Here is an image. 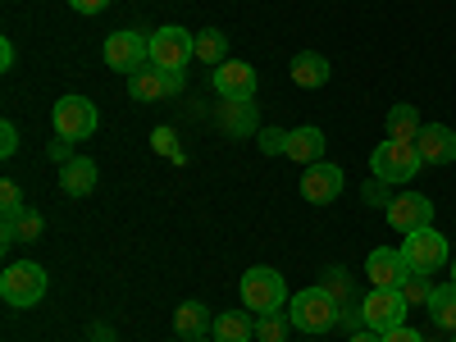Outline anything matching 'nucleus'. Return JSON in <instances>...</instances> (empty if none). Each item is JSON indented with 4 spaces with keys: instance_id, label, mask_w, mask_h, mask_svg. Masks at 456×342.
Returning a JSON list of instances; mask_svg holds the SVG:
<instances>
[{
    "instance_id": "obj_1",
    "label": "nucleus",
    "mask_w": 456,
    "mask_h": 342,
    "mask_svg": "<svg viewBox=\"0 0 456 342\" xmlns=\"http://www.w3.org/2000/svg\"><path fill=\"white\" fill-rule=\"evenodd\" d=\"M338 315H342V306H338V297H333L324 283H320V288H306V292H297V297L288 301V320H292V329L315 333V338L333 333V329H338Z\"/></svg>"
},
{
    "instance_id": "obj_2",
    "label": "nucleus",
    "mask_w": 456,
    "mask_h": 342,
    "mask_svg": "<svg viewBox=\"0 0 456 342\" xmlns=\"http://www.w3.org/2000/svg\"><path fill=\"white\" fill-rule=\"evenodd\" d=\"M238 292H242V306H247L251 315H283V306L292 301L283 274L270 270V265H256V270H247L242 283H238Z\"/></svg>"
},
{
    "instance_id": "obj_3",
    "label": "nucleus",
    "mask_w": 456,
    "mask_h": 342,
    "mask_svg": "<svg viewBox=\"0 0 456 342\" xmlns=\"http://www.w3.org/2000/svg\"><path fill=\"white\" fill-rule=\"evenodd\" d=\"M46 288H51V279H46V270L37 260H19V265H10V270L0 274V301L14 306V311L37 306V301L46 297Z\"/></svg>"
},
{
    "instance_id": "obj_4",
    "label": "nucleus",
    "mask_w": 456,
    "mask_h": 342,
    "mask_svg": "<svg viewBox=\"0 0 456 342\" xmlns=\"http://www.w3.org/2000/svg\"><path fill=\"white\" fill-rule=\"evenodd\" d=\"M425 169V160H420V151H415V142H379L374 151H370V174L379 178V183H411L415 174Z\"/></svg>"
},
{
    "instance_id": "obj_5",
    "label": "nucleus",
    "mask_w": 456,
    "mask_h": 342,
    "mask_svg": "<svg viewBox=\"0 0 456 342\" xmlns=\"http://www.w3.org/2000/svg\"><path fill=\"white\" fill-rule=\"evenodd\" d=\"M192 60H197V37L187 32V28L169 23V28H156V32H151V64H156V69L183 73Z\"/></svg>"
},
{
    "instance_id": "obj_6",
    "label": "nucleus",
    "mask_w": 456,
    "mask_h": 342,
    "mask_svg": "<svg viewBox=\"0 0 456 342\" xmlns=\"http://www.w3.org/2000/svg\"><path fill=\"white\" fill-rule=\"evenodd\" d=\"M51 124H55V137L83 142V137H92L101 128V110L87 96H60L55 110H51Z\"/></svg>"
},
{
    "instance_id": "obj_7",
    "label": "nucleus",
    "mask_w": 456,
    "mask_h": 342,
    "mask_svg": "<svg viewBox=\"0 0 456 342\" xmlns=\"http://www.w3.org/2000/svg\"><path fill=\"white\" fill-rule=\"evenodd\" d=\"M402 256H406V265H411V274H434V270H443V265L452 260L447 238L438 233L434 224H429V228H415V233H406Z\"/></svg>"
},
{
    "instance_id": "obj_8",
    "label": "nucleus",
    "mask_w": 456,
    "mask_h": 342,
    "mask_svg": "<svg viewBox=\"0 0 456 342\" xmlns=\"http://www.w3.org/2000/svg\"><path fill=\"white\" fill-rule=\"evenodd\" d=\"M105 64L114 73H124V78H133L137 69L151 64V37L133 32V28H119V32H110L105 37Z\"/></svg>"
},
{
    "instance_id": "obj_9",
    "label": "nucleus",
    "mask_w": 456,
    "mask_h": 342,
    "mask_svg": "<svg viewBox=\"0 0 456 342\" xmlns=\"http://www.w3.org/2000/svg\"><path fill=\"white\" fill-rule=\"evenodd\" d=\"M406 311H411V301L402 297V288H370V292H365V301H361L365 329H374V333L397 329V324L406 320Z\"/></svg>"
},
{
    "instance_id": "obj_10",
    "label": "nucleus",
    "mask_w": 456,
    "mask_h": 342,
    "mask_svg": "<svg viewBox=\"0 0 456 342\" xmlns=\"http://www.w3.org/2000/svg\"><path fill=\"white\" fill-rule=\"evenodd\" d=\"M256 69L247 60H224L215 73H210V87L219 92V101H251L256 96Z\"/></svg>"
},
{
    "instance_id": "obj_11",
    "label": "nucleus",
    "mask_w": 456,
    "mask_h": 342,
    "mask_svg": "<svg viewBox=\"0 0 456 342\" xmlns=\"http://www.w3.org/2000/svg\"><path fill=\"white\" fill-rule=\"evenodd\" d=\"M365 279H370V288H402L411 279V265H406L402 247H374L365 256Z\"/></svg>"
},
{
    "instance_id": "obj_12",
    "label": "nucleus",
    "mask_w": 456,
    "mask_h": 342,
    "mask_svg": "<svg viewBox=\"0 0 456 342\" xmlns=\"http://www.w3.org/2000/svg\"><path fill=\"white\" fill-rule=\"evenodd\" d=\"M388 224L397 233H415V228H429L434 224V201L425 192H402L388 201Z\"/></svg>"
},
{
    "instance_id": "obj_13",
    "label": "nucleus",
    "mask_w": 456,
    "mask_h": 342,
    "mask_svg": "<svg viewBox=\"0 0 456 342\" xmlns=\"http://www.w3.org/2000/svg\"><path fill=\"white\" fill-rule=\"evenodd\" d=\"M301 197H306L311 206H329L342 197V169L329 165V160H315L306 165V174H301Z\"/></svg>"
},
{
    "instance_id": "obj_14",
    "label": "nucleus",
    "mask_w": 456,
    "mask_h": 342,
    "mask_svg": "<svg viewBox=\"0 0 456 342\" xmlns=\"http://www.w3.org/2000/svg\"><path fill=\"white\" fill-rule=\"evenodd\" d=\"M215 124H219L228 137H256V133H260L256 101H219V105H215Z\"/></svg>"
},
{
    "instance_id": "obj_15",
    "label": "nucleus",
    "mask_w": 456,
    "mask_h": 342,
    "mask_svg": "<svg viewBox=\"0 0 456 342\" xmlns=\"http://www.w3.org/2000/svg\"><path fill=\"white\" fill-rule=\"evenodd\" d=\"M415 151H420L425 165H452L456 160V133L447 124H429V128H420V137H415Z\"/></svg>"
},
{
    "instance_id": "obj_16",
    "label": "nucleus",
    "mask_w": 456,
    "mask_h": 342,
    "mask_svg": "<svg viewBox=\"0 0 456 342\" xmlns=\"http://www.w3.org/2000/svg\"><path fill=\"white\" fill-rule=\"evenodd\" d=\"M324 133L315 128V124H301V128H292L288 137H283V156L288 160H297V165H315V160H324Z\"/></svg>"
},
{
    "instance_id": "obj_17",
    "label": "nucleus",
    "mask_w": 456,
    "mask_h": 342,
    "mask_svg": "<svg viewBox=\"0 0 456 342\" xmlns=\"http://www.w3.org/2000/svg\"><path fill=\"white\" fill-rule=\"evenodd\" d=\"M128 96H133L137 105H156V101H169V96H174V92H169V73H165V69H156V64L137 69L133 78H128Z\"/></svg>"
},
{
    "instance_id": "obj_18",
    "label": "nucleus",
    "mask_w": 456,
    "mask_h": 342,
    "mask_svg": "<svg viewBox=\"0 0 456 342\" xmlns=\"http://www.w3.org/2000/svg\"><path fill=\"white\" fill-rule=\"evenodd\" d=\"M96 160H87V156H73V160H64L60 165V192L64 197H92L96 192Z\"/></svg>"
},
{
    "instance_id": "obj_19",
    "label": "nucleus",
    "mask_w": 456,
    "mask_h": 342,
    "mask_svg": "<svg viewBox=\"0 0 456 342\" xmlns=\"http://www.w3.org/2000/svg\"><path fill=\"white\" fill-rule=\"evenodd\" d=\"M288 73H292V83L297 87H306V92H315V87H324L329 83V60L320 55V51H301V55H292V64H288Z\"/></svg>"
},
{
    "instance_id": "obj_20",
    "label": "nucleus",
    "mask_w": 456,
    "mask_h": 342,
    "mask_svg": "<svg viewBox=\"0 0 456 342\" xmlns=\"http://www.w3.org/2000/svg\"><path fill=\"white\" fill-rule=\"evenodd\" d=\"M215 329V315L201 306V301H183V306L174 311V333L187 338V342H197V338H210Z\"/></svg>"
},
{
    "instance_id": "obj_21",
    "label": "nucleus",
    "mask_w": 456,
    "mask_h": 342,
    "mask_svg": "<svg viewBox=\"0 0 456 342\" xmlns=\"http://www.w3.org/2000/svg\"><path fill=\"white\" fill-rule=\"evenodd\" d=\"M42 228H46L42 215H37V210H23L19 219L0 224V251H10L14 242H37V238H42Z\"/></svg>"
},
{
    "instance_id": "obj_22",
    "label": "nucleus",
    "mask_w": 456,
    "mask_h": 342,
    "mask_svg": "<svg viewBox=\"0 0 456 342\" xmlns=\"http://www.w3.org/2000/svg\"><path fill=\"white\" fill-rule=\"evenodd\" d=\"M251 311H224V315H215V329H210V338L215 342H251L256 338V320H247Z\"/></svg>"
},
{
    "instance_id": "obj_23",
    "label": "nucleus",
    "mask_w": 456,
    "mask_h": 342,
    "mask_svg": "<svg viewBox=\"0 0 456 342\" xmlns=\"http://www.w3.org/2000/svg\"><path fill=\"white\" fill-rule=\"evenodd\" d=\"M420 110H415V105H393L388 110V137L393 142H415V137H420Z\"/></svg>"
},
{
    "instance_id": "obj_24",
    "label": "nucleus",
    "mask_w": 456,
    "mask_h": 342,
    "mask_svg": "<svg viewBox=\"0 0 456 342\" xmlns=\"http://www.w3.org/2000/svg\"><path fill=\"white\" fill-rule=\"evenodd\" d=\"M429 320L438 324V329H456V283H438L434 288V297H429Z\"/></svg>"
},
{
    "instance_id": "obj_25",
    "label": "nucleus",
    "mask_w": 456,
    "mask_h": 342,
    "mask_svg": "<svg viewBox=\"0 0 456 342\" xmlns=\"http://www.w3.org/2000/svg\"><path fill=\"white\" fill-rule=\"evenodd\" d=\"M197 60H201V64H215V69L228 60V37H224L219 28L197 32Z\"/></svg>"
},
{
    "instance_id": "obj_26",
    "label": "nucleus",
    "mask_w": 456,
    "mask_h": 342,
    "mask_svg": "<svg viewBox=\"0 0 456 342\" xmlns=\"http://www.w3.org/2000/svg\"><path fill=\"white\" fill-rule=\"evenodd\" d=\"M151 146H156V156H165V160H174V165L187 160V156H183V142H178V133H174L169 124H160L156 133H151Z\"/></svg>"
},
{
    "instance_id": "obj_27",
    "label": "nucleus",
    "mask_w": 456,
    "mask_h": 342,
    "mask_svg": "<svg viewBox=\"0 0 456 342\" xmlns=\"http://www.w3.org/2000/svg\"><path fill=\"white\" fill-rule=\"evenodd\" d=\"M28 206H23V192H19V183L14 178H5L0 183V224H10V219H19Z\"/></svg>"
},
{
    "instance_id": "obj_28",
    "label": "nucleus",
    "mask_w": 456,
    "mask_h": 342,
    "mask_svg": "<svg viewBox=\"0 0 456 342\" xmlns=\"http://www.w3.org/2000/svg\"><path fill=\"white\" fill-rule=\"evenodd\" d=\"M288 324L283 315H256V342H288Z\"/></svg>"
},
{
    "instance_id": "obj_29",
    "label": "nucleus",
    "mask_w": 456,
    "mask_h": 342,
    "mask_svg": "<svg viewBox=\"0 0 456 342\" xmlns=\"http://www.w3.org/2000/svg\"><path fill=\"white\" fill-rule=\"evenodd\" d=\"M324 288L338 297V306H352V274L342 270V265H333V270L324 274Z\"/></svg>"
},
{
    "instance_id": "obj_30",
    "label": "nucleus",
    "mask_w": 456,
    "mask_h": 342,
    "mask_svg": "<svg viewBox=\"0 0 456 342\" xmlns=\"http://www.w3.org/2000/svg\"><path fill=\"white\" fill-rule=\"evenodd\" d=\"M402 297L411 301V306H429V297H434V288H429V274H411V279L402 283Z\"/></svg>"
},
{
    "instance_id": "obj_31",
    "label": "nucleus",
    "mask_w": 456,
    "mask_h": 342,
    "mask_svg": "<svg viewBox=\"0 0 456 342\" xmlns=\"http://www.w3.org/2000/svg\"><path fill=\"white\" fill-rule=\"evenodd\" d=\"M338 329L352 338V333H361V329H365V315H361L356 306H342V315H338Z\"/></svg>"
},
{
    "instance_id": "obj_32",
    "label": "nucleus",
    "mask_w": 456,
    "mask_h": 342,
    "mask_svg": "<svg viewBox=\"0 0 456 342\" xmlns=\"http://www.w3.org/2000/svg\"><path fill=\"white\" fill-rule=\"evenodd\" d=\"M14 151H19V128H14V124L5 119V124H0V156H5V160H10V156H14Z\"/></svg>"
},
{
    "instance_id": "obj_33",
    "label": "nucleus",
    "mask_w": 456,
    "mask_h": 342,
    "mask_svg": "<svg viewBox=\"0 0 456 342\" xmlns=\"http://www.w3.org/2000/svg\"><path fill=\"white\" fill-rule=\"evenodd\" d=\"M384 342H425V333H415V329H406V324H397V329H388V333H379Z\"/></svg>"
},
{
    "instance_id": "obj_34",
    "label": "nucleus",
    "mask_w": 456,
    "mask_h": 342,
    "mask_svg": "<svg viewBox=\"0 0 456 342\" xmlns=\"http://www.w3.org/2000/svg\"><path fill=\"white\" fill-rule=\"evenodd\" d=\"M365 201H374V206H384V210H388V201H393V197H384V183L374 178V183L365 187Z\"/></svg>"
},
{
    "instance_id": "obj_35",
    "label": "nucleus",
    "mask_w": 456,
    "mask_h": 342,
    "mask_svg": "<svg viewBox=\"0 0 456 342\" xmlns=\"http://www.w3.org/2000/svg\"><path fill=\"white\" fill-rule=\"evenodd\" d=\"M69 5L78 10V14H101V10L110 5V0H69Z\"/></svg>"
},
{
    "instance_id": "obj_36",
    "label": "nucleus",
    "mask_w": 456,
    "mask_h": 342,
    "mask_svg": "<svg viewBox=\"0 0 456 342\" xmlns=\"http://www.w3.org/2000/svg\"><path fill=\"white\" fill-rule=\"evenodd\" d=\"M0 69H14V42H10V37L0 42Z\"/></svg>"
},
{
    "instance_id": "obj_37",
    "label": "nucleus",
    "mask_w": 456,
    "mask_h": 342,
    "mask_svg": "<svg viewBox=\"0 0 456 342\" xmlns=\"http://www.w3.org/2000/svg\"><path fill=\"white\" fill-rule=\"evenodd\" d=\"M260 137H265V151H283V137L288 133H260Z\"/></svg>"
},
{
    "instance_id": "obj_38",
    "label": "nucleus",
    "mask_w": 456,
    "mask_h": 342,
    "mask_svg": "<svg viewBox=\"0 0 456 342\" xmlns=\"http://www.w3.org/2000/svg\"><path fill=\"white\" fill-rule=\"evenodd\" d=\"M347 342H384V338H379V333H374V329H361V333H352V338H347Z\"/></svg>"
},
{
    "instance_id": "obj_39",
    "label": "nucleus",
    "mask_w": 456,
    "mask_h": 342,
    "mask_svg": "<svg viewBox=\"0 0 456 342\" xmlns=\"http://www.w3.org/2000/svg\"><path fill=\"white\" fill-rule=\"evenodd\" d=\"M92 342H110V329H92Z\"/></svg>"
},
{
    "instance_id": "obj_40",
    "label": "nucleus",
    "mask_w": 456,
    "mask_h": 342,
    "mask_svg": "<svg viewBox=\"0 0 456 342\" xmlns=\"http://www.w3.org/2000/svg\"><path fill=\"white\" fill-rule=\"evenodd\" d=\"M452 283H456V260H452Z\"/></svg>"
},
{
    "instance_id": "obj_41",
    "label": "nucleus",
    "mask_w": 456,
    "mask_h": 342,
    "mask_svg": "<svg viewBox=\"0 0 456 342\" xmlns=\"http://www.w3.org/2000/svg\"><path fill=\"white\" fill-rule=\"evenodd\" d=\"M197 342H215V338H197Z\"/></svg>"
},
{
    "instance_id": "obj_42",
    "label": "nucleus",
    "mask_w": 456,
    "mask_h": 342,
    "mask_svg": "<svg viewBox=\"0 0 456 342\" xmlns=\"http://www.w3.org/2000/svg\"><path fill=\"white\" fill-rule=\"evenodd\" d=\"M452 342H456V329H452Z\"/></svg>"
}]
</instances>
